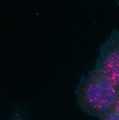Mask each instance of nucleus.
Returning <instances> with one entry per match:
<instances>
[{"instance_id": "obj_1", "label": "nucleus", "mask_w": 119, "mask_h": 120, "mask_svg": "<svg viewBox=\"0 0 119 120\" xmlns=\"http://www.w3.org/2000/svg\"><path fill=\"white\" fill-rule=\"evenodd\" d=\"M118 90L100 71L95 69L82 75L75 91L77 103L90 116L101 117L106 113Z\"/></svg>"}, {"instance_id": "obj_2", "label": "nucleus", "mask_w": 119, "mask_h": 120, "mask_svg": "<svg viewBox=\"0 0 119 120\" xmlns=\"http://www.w3.org/2000/svg\"><path fill=\"white\" fill-rule=\"evenodd\" d=\"M95 69L100 71L119 91V31L114 29L100 46Z\"/></svg>"}, {"instance_id": "obj_3", "label": "nucleus", "mask_w": 119, "mask_h": 120, "mask_svg": "<svg viewBox=\"0 0 119 120\" xmlns=\"http://www.w3.org/2000/svg\"><path fill=\"white\" fill-rule=\"evenodd\" d=\"M106 113H111L119 116V91Z\"/></svg>"}, {"instance_id": "obj_4", "label": "nucleus", "mask_w": 119, "mask_h": 120, "mask_svg": "<svg viewBox=\"0 0 119 120\" xmlns=\"http://www.w3.org/2000/svg\"><path fill=\"white\" fill-rule=\"evenodd\" d=\"M99 120H119V116L111 113H105L100 117Z\"/></svg>"}, {"instance_id": "obj_5", "label": "nucleus", "mask_w": 119, "mask_h": 120, "mask_svg": "<svg viewBox=\"0 0 119 120\" xmlns=\"http://www.w3.org/2000/svg\"><path fill=\"white\" fill-rule=\"evenodd\" d=\"M13 120H21V119H20V118L19 117H17V116H15L13 118Z\"/></svg>"}]
</instances>
